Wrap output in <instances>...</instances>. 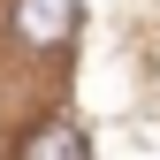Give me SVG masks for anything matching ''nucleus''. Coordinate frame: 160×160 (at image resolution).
I'll return each mask as SVG.
<instances>
[{
  "label": "nucleus",
  "mask_w": 160,
  "mask_h": 160,
  "mask_svg": "<svg viewBox=\"0 0 160 160\" xmlns=\"http://www.w3.org/2000/svg\"><path fill=\"white\" fill-rule=\"evenodd\" d=\"M84 0H15V38L23 46H69Z\"/></svg>",
  "instance_id": "obj_1"
},
{
  "label": "nucleus",
  "mask_w": 160,
  "mask_h": 160,
  "mask_svg": "<svg viewBox=\"0 0 160 160\" xmlns=\"http://www.w3.org/2000/svg\"><path fill=\"white\" fill-rule=\"evenodd\" d=\"M15 160H84V130L53 114V122H38V130L23 137V152H15Z\"/></svg>",
  "instance_id": "obj_2"
}]
</instances>
